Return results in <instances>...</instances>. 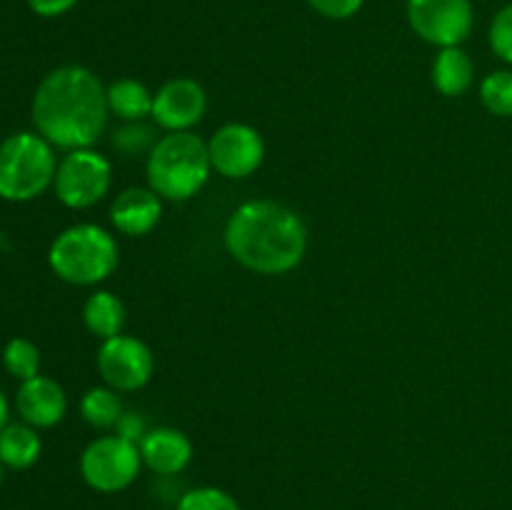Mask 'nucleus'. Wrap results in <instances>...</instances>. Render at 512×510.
Segmentation results:
<instances>
[{"label": "nucleus", "instance_id": "1", "mask_svg": "<svg viewBox=\"0 0 512 510\" xmlns=\"http://www.w3.org/2000/svg\"><path fill=\"white\" fill-rule=\"evenodd\" d=\"M30 113L53 148H93L110 118L108 88L85 65H60L40 80Z\"/></svg>", "mask_w": 512, "mask_h": 510}, {"label": "nucleus", "instance_id": "2", "mask_svg": "<svg viewBox=\"0 0 512 510\" xmlns=\"http://www.w3.org/2000/svg\"><path fill=\"white\" fill-rule=\"evenodd\" d=\"M223 240L243 268L260 275H283L305 258L308 228L285 203L248 200L230 213Z\"/></svg>", "mask_w": 512, "mask_h": 510}, {"label": "nucleus", "instance_id": "3", "mask_svg": "<svg viewBox=\"0 0 512 510\" xmlns=\"http://www.w3.org/2000/svg\"><path fill=\"white\" fill-rule=\"evenodd\" d=\"M213 165H210L208 143L193 130H180L158 138L148 153L145 175L148 188L163 200H190L205 188Z\"/></svg>", "mask_w": 512, "mask_h": 510}, {"label": "nucleus", "instance_id": "4", "mask_svg": "<svg viewBox=\"0 0 512 510\" xmlns=\"http://www.w3.org/2000/svg\"><path fill=\"white\" fill-rule=\"evenodd\" d=\"M118 260V240L95 223L70 225L48 250L50 270L70 285L103 283L115 273Z\"/></svg>", "mask_w": 512, "mask_h": 510}, {"label": "nucleus", "instance_id": "5", "mask_svg": "<svg viewBox=\"0 0 512 510\" xmlns=\"http://www.w3.org/2000/svg\"><path fill=\"white\" fill-rule=\"evenodd\" d=\"M58 158L40 133H13L0 143V198L28 203L53 185Z\"/></svg>", "mask_w": 512, "mask_h": 510}, {"label": "nucleus", "instance_id": "6", "mask_svg": "<svg viewBox=\"0 0 512 510\" xmlns=\"http://www.w3.org/2000/svg\"><path fill=\"white\" fill-rule=\"evenodd\" d=\"M113 183V165L93 148L68 150L58 160L53 190L60 203L70 210L93 208L108 195Z\"/></svg>", "mask_w": 512, "mask_h": 510}, {"label": "nucleus", "instance_id": "7", "mask_svg": "<svg viewBox=\"0 0 512 510\" xmlns=\"http://www.w3.org/2000/svg\"><path fill=\"white\" fill-rule=\"evenodd\" d=\"M140 468L143 458L138 443H130L120 435H103L80 455V475L85 485L105 495L128 490L138 480Z\"/></svg>", "mask_w": 512, "mask_h": 510}, {"label": "nucleus", "instance_id": "8", "mask_svg": "<svg viewBox=\"0 0 512 510\" xmlns=\"http://www.w3.org/2000/svg\"><path fill=\"white\" fill-rule=\"evenodd\" d=\"M408 23L413 33L435 48H455L473 35V0H408Z\"/></svg>", "mask_w": 512, "mask_h": 510}, {"label": "nucleus", "instance_id": "9", "mask_svg": "<svg viewBox=\"0 0 512 510\" xmlns=\"http://www.w3.org/2000/svg\"><path fill=\"white\" fill-rule=\"evenodd\" d=\"M153 350L133 335H115L103 340L98 350V373L105 385L118 393H133L145 388L153 378Z\"/></svg>", "mask_w": 512, "mask_h": 510}, {"label": "nucleus", "instance_id": "10", "mask_svg": "<svg viewBox=\"0 0 512 510\" xmlns=\"http://www.w3.org/2000/svg\"><path fill=\"white\" fill-rule=\"evenodd\" d=\"M208 155L213 170L223 178H248L265 160L263 135L248 123H225L208 140Z\"/></svg>", "mask_w": 512, "mask_h": 510}, {"label": "nucleus", "instance_id": "11", "mask_svg": "<svg viewBox=\"0 0 512 510\" xmlns=\"http://www.w3.org/2000/svg\"><path fill=\"white\" fill-rule=\"evenodd\" d=\"M205 110H208V95L203 85L193 78H173L155 93L150 118L168 133H180L198 125Z\"/></svg>", "mask_w": 512, "mask_h": 510}, {"label": "nucleus", "instance_id": "12", "mask_svg": "<svg viewBox=\"0 0 512 510\" xmlns=\"http://www.w3.org/2000/svg\"><path fill=\"white\" fill-rule=\"evenodd\" d=\"M15 408H18L23 423L33 425V428H55L68 413V395L53 378L35 375V378L20 383Z\"/></svg>", "mask_w": 512, "mask_h": 510}, {"label": "nucleus", "instance_id": "13", "mask_svg": "<svg viewBox=\"0 0 512 510\" xmlns=\"http://www.w3.org/2000/svg\"><path fill=\"white\" fill-rule=\"evenodd\" d=\"M163 215V198L153 188H128L110 205V223L118 233L140 238L148 235Z\"/></svg>", "mask_w": 512, "mask_h": 510}, {"label": "nucleus", "instance_id": "14", "mask_svg": "<svg viewBox=\"0 0 512 510\" xmlns=\"http://www.w3.org/2000/svg\"><path fill=\"white\" fill-rule=\"evenodd\" d=\"M145 468L158 475H178L193 460V443L178 428H153L138 443Z\"/></svg>", "mask_w": 512, "mask_h": 510}, {"label": "nucleus", "instance_id": "15", "mask_svg": "<svg viewBox=\"0 0 512 510\" xmlns=\"http://www.w3.org/2000/svg\"><path fill=\"white\" fill-rule=\"evenodd\" d=\"M475 80L473 58L460 45L455 48H440L433 63V85L445 98H458L468 93Z\"/></svg>", "mask_w": 512, "mask_h": 510}, {"label": "nucleus", "instance_id": "16", "mask_svg": "<svg viewBox=\"0 0 512 510\" xmlns=\"http://www.w3.org/2000/svg\"><path fill=\"white\" fill-rule=\"evenodd\" d=\"M43 440L28 423H8L0 430V460L10 470H28L38 463Z\"/></svg>", "mask_w": 512, "mask_h": 510}, {"label": "nucleus", "instance_id": "17", "mask_svg": "<svg viewBox=\"0 0 512 510\" xmlns=\"http://www.w3.org/2000/svg\"><path fill=\"white\" fill-rule=\"evenodd\" d=\"M83 323L95 338L110 340L123 333L125 328V305L110 290H95L83 305Z\"/></svg>", "mask_w": 512, "mask_h": 510}, {"label": "nucleus", "instance_id": "18", "mask_svg": "<svg viewBox=\"0 0 512 510\" xmlns=\"http://www.w3.org/2000/svg\"><path fill=\"white\" fill-rule=\"evenodd\" d=\"M155 93L135 78H120L108 85V110L123 123H135L153 115Z\"/></svg>", "mask_w": 512, "mask_h": 510}, {"label": "nucleus", "instance_id": "19", "mask_svg": "<svg viewBox=\"0 0 512 510\" xmlns=\"http://www.w3.org/2000/svg\"><path fill=\"white\" fill-rule=\"evenodd\" d=\"M123 403L118 398V390L113 388H90L88 393L80 400V415L88 425L100 430H108L118 425V420L123 418Z\"/></svg>", "mask_w": 512, "mask_h": 510}, {"label": "nucleus", "instance_id": "20", "mask_svg": "<svg viewBox=\"0 0 512 510\" xmlns=\"http://www.w3.org/2000/svg\"><path fill=\"white\" fill-rule=\"evenodd\" d=\"M3 368L8 370L13 378L23 380L40 375V350L33 340L28 338H13L5 343L3 348Z\"/></svg>", "mask_w": 512, "mask_h": 510}, {"label": "nucleus", "instance_id": "21", "mask_svg": "<svg viewBox=\"0 0 512 510\" xmlns=\"http://www.w3.org/2000/svg\"><path fill=\"white\" fill-rule=\"evenodd\" d=\"M480 103L498 118H512V70H495L480 83Z\"/></svg>", "mask_w": 512, "mask_h": 510}, {"label": "nucleus", "instance_id": "22", "mask_svg": "<svg viewBox=\"0 0 512 510\" xmlns=\"http://www.w3.org/2000/svg\"><path fill=\"white\" fill-rule=\"evenodd\" d=\"M175 510H243L238 500L223 488L215 485H200L180 495Z\"/></svg>", "mask_w": 512, "mask_h": 510}, {"label": "nucleus", "instance_id": "23", "mask_svg": "<svg viewBox=\"0 0 512 510\" xmlns=\"http://www.w3.org/2000/svg\"><path fill=\"white\" fill-rule=\"evenodd\" d=\"M155 143H158V138H155V128L145 125L143 120H135V123H123L113 133V148L120 150L123 155L150 153Z\"/></svg>", "mask_w": 512, "mask_h": 510}, {"label": "nucleus", "instance_id": "24", "mask_svg": "<svg viewBox=\"0 0 512 510\" xmlns=\"http://www.w3.org/2000/svg\"><path fill=\"white\" fill-rule=\"evenodd\" d=\"M488 40L493 53L498 55L503 63L512 65V3L503 5V8L495 13L488 30Z\"/></svg>", "mask_w": 512, "mask_h": 510}, {"label": "nucleus", "instance_id": "25", "mask_svg": "<svg viewBox=\"0 0 512 510\" xmlns=\"http://www.w3.org/2000/svg\"><path fill=\"white\" fill-rule=\"evenodd\" d=\"M305 3L328 20H348L363 10L365 0H305Z\"/></svg>", "mask_w": 512, "mask_h": 510}, {"label": "nucleus", "instance_id": "26", "mask_svg": "<svg viewBox=\"0 0 512 510\" xmlns=\"http://www.w3.org/2000/svg\"><path fill=\"white\" fill-rule=\"evenodd\" d=\"M145 433H148V425L138 413H123V418L115 425V435L130 440V443H140Z\"/></svg>", "mask_w": 512, "mask_h": 510}, {"label": "nucleus", "instance_id": "27", "mask_svg": "<svg viewBox=\"0 0 512 510\" xmlns=\"http://www.w3.org/2000/svg\"><path fill=\"white\" fill-rule=\"evenodd\" d=\"M80 0H28V8L40 18H60L70 13Z\"/></svg>", "mask_w": 512, "mask_h": 510}, {"label": "nucleus", "instance_id": "28", "mask_svg": "<svg viewBox=\"0 0 512 510\" xmlns=\"http://www.w3.org/2000/svg\"><path fill=\"white\" fill-rule=\"evenodd\" d=\"M8 415H10V408H8V398H5L3 388H0V430L8 425Z\"/></svg>", "mask_w": 512, "mask_h": 510}, {"label": "nucleus", "instance_id": "29", "mask_svg": "<svg viewBox=\"0 0 512 510\" xmlns=\"http://www.w3.org/2000/svg\"><path fill=\"white\" fill-rule=\"evenodd\" d=\"M3 473H5V465H3V460H0V485H3Z\"/></svg>", "mask_w": 512, "mask_h": 510}]
</instances>
